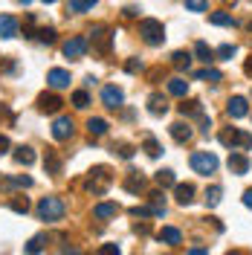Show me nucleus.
<instances>
[{"label": "nucleus", "mask_w": 252, "mask_h": 255, "mask_svg": "<svg viewBox=\"0 0 252 255\" xmlns=\"http://www.w3.org/2000/svg\"><path fill=\"white\" fill-rule=\"evenodd\" d=\"M93 215L99 218V221H111V218H116V215H119V206H116V203H96Z\"/></svg>", "instance_id": "obj_18"}, {"label": "nucleus", "mask_w": 252, "mask_h": 255, "mask_svg": "<svg viewBox=\"0 0 252 255\" xmlns=\"http://www.w3.org/2000/svg\"><path fill=\"white\" fill-rule=\"evenodd\" d=\"M44 168H47V174H58V171H61V157H58L55 151H47V157H44Z\"/></svg>", "instance_id": "obj_26"}, {"label": "nucleus", "mask_w": 252, "mask_h": 255, "mask_svg": "<svg viewBox=\"0 0 252 255\" xmlns=\"http://www.w3.org/2000/svg\"><path fill=\"white\" fill-rule=\"evenodd\" d=\"M157 238L162 244H168V247H177V244H183V232L177 229V226H162L157 232Z\"/></svg>", "instance_id": "obj_15"}, {"label": "nucleus", "mask_w": 252, "mask_h": 255, "mask_svg": "<svg viewBox=\"0 0 252 255\" xmlns=\"http://www.w3.org/2000/svg\"><path fill=\"white\" fill-rule=\"evenodd\" d=\"M189 255H209L206 250H200V247H194V250H189Z\"/></svg>", "instance_id": "obj_50"}, {"label": "nucleus", "mask_w": 252, "mask_h": 255, "mask_svg": "<svg viewBox=\"0 0 252 255\" xmlns=\"http://www.w3.org/2000/svg\"><path fill=\"white\" fill-rule=\"evenodd\" d=\"M125 70H127V73H139V70H142V61H139V58H130V61L125 64Z\"/></svg>", "instance_id": "obj_44"}, {"label": "nucleus", "mask_w": 252, "mask_h": 255, "mask_svg": "<svg viewBox=\"0 0 252 255\" xmlns=\"http://www.w3.org/2000/svg\"><path fill=\"white\" fill-rule=\"evenodd\" d=\"M197 79H200V81H212V84H218V81H221L223 76H221V70H200V73H197Z\"/></svg>", "instance_id": "obj_38"}, {"label": "nucleus", "mask_w": 252, "mask_h": 255, "mask_svg": "<svg viewBox=\"0 0 252 255\" xmlns=\"http://www.w3.org/2000/svg\"><path fill=\"white\" fill-rule=\"evenodd\" d=\"M221 145H226L229 151H250L252 148V133H247V130H238V128H226V130H221Z\"/></svg>", "instance_id": "obj_2"}, {"label": "nucleus", "mask_w": 252, "mask_h": 255, "mask_svg": "<svg viewBox=\"0 0 252 255\" xmlns=\"http://www.w3.org/2000/svg\"><path fill=\"white\" fill-rule=\"evenodd\" d=\"M130 215H133V218H148V215H154V209L151 206H133Z\"/></svg>", "instance_id": "obj_43"}, {"label": "nucleus", "mask_w": 252, "mask_h": 255, "mask_svg": "<svg viewBox=\"0 0 252 255\" xmlns=\"http://www.w3.org/2000/svg\"><path fill=\"white\" fill-rule=\"evenodd\" d=\"M226 255H250L247 250H232V253H226Z\"/></svg>", "instance_id": "obj_52"}, {"label": "nucleus", "mask_w": 252, "mask_h": 255, "mask_svg": "<svg viewBox=\"0 0 252 255\" xmlns=\"http://www.w3.org/2000/svg\"><path fill=\"white\" fill-rule=\"evenodd\" d=\"M96 3H99V0H70V3H67V12H76V15H81V12H90Z\"/></svg>", "instance_id": "obj_23"}, {"label": "nucleus", "mask_w": 252, "mask_h": 255, "mask_svg": "<svg viewBox=\"0 0 252 255\" xmlns=\"http://www.w3.org/2000/svg\"><path fill=\"white\" fill-rule=\"evenodd\" d=\"M73 130H76L73 119H70V116H58V119H55V125H52V136H55L58 142H64V139H70V136H73Z\"/></svg>", "instance_id": "obj_8"}, {"label": "nucleus", "mask_w": 252, "mask_h": 255, "mask_svg": "<svg viewBox=\"0 0 252 255\" xmlns=\"http://www.w3.org/2000/svg\"><path fill=\"white\" fill-rule=\"evenodd\" d=\"M87 105H90V96H87V90H76V93H73V108L84 111Z\"/></svg>", "instance_id": "obj_36"}, {"label": "nucleus", "mask_w": 252, "mask_h": 255, "mask_svg": "<svg viewBox=\"0 0 252 255\" xmlns=\"http://www.w3.org/2000/svg\"><path fill=\"white\" fill-rule=\"evenodd\" d=\"M17 35V20L9 15H0V38H15Z\"/></svg>", "instance_id": "obj_19"}, {"label": "nucleus", "mask_w": 252, "mask_h": 255, "mask_svg": "<svg viewBox=\"0 0 252 255\" xmlns=\"http://www.w3.org/2000/svg\"><path fill=\"white\" fill-rule=\"evenodd\" d=\"M148 113H151V116H165V113H168V102H165V96H159V93L148 96Z\"/></svg>", "instance_id": "obj_16"}, {"label": "nucleus", "mask_w": 252, "mask_h": 255, "mask_svg": "<svg viewBox=\"0 0 252 255\" xmlns=\"http://www.w3.org/2000/svg\"><path fill=\"white\" fill-rule=\"evenodd\" d=\"M12 157H15L17 165H32V162H35V151H32L29 145H20V148H15Z\"/></svg>", "instance_id": "obj_20"}, {"label": "nucleus", "mask_w": 252, "mask_h": 255, "mask_svg": "<svg viewBox=\"0 0 252 255\" xmlns=\"http://www.w3.org/2000/svg\"><path fill=\"white\" fill-rule=\"evenodd\" d=\"M226 113H229V119H244L250 113V102L244 96H232L229 105H226Z\"/></svg>", "instance_id": "obj_10"}, {"label": "nucleus", "mask_w": 252, "mask_h": 255, "mask_svg": "<svg viewBox=\"0 0 252 255\" xmlns=\"http://www.w3.org/2000/svg\"><path fill=\"white\" fill-rule=\"evenodd\" d=\"M174 197H177L180 206H191L194 203V186L191 183H177L174 186Z\"/></svg>", "instance_id": "obj_14"}, {"label": "nucleus", "mask_w": 252, "mask_h": 255, "mask_svg": "<svg viewBox=\"0 0 252 255\" xmlns=\"http://www.w3.org/2000/svg\"><path fill=\"white\" fill-rule=\"evenodd\" d=\"M180 113H183V116H203V105H200L197 99H189V102L180 105Z\"/></svg>", "instance_id": "obj_24"}, {"label": "nucleus", "mask_w": 252, "mask_h": 255, "mask_svg": "<svg viewBox=\"0 0 252 255\" xmlns=\"http://www.w3.org/2000/svg\"><path fill=\"white\" fill-rule=\"evenodd\" d=\"M84 52H87V41H84V38H70V41L64 44V55H67V58H73V61L81 58Z\"/></svg>", "instance_id": "obj_13"}, {"label": "nucleus", "mask_w": 252, "mask_h": 255, "mask_svg": "<svg viewBox=\"0 0 252 255\" xmlns=\"http://www.w3.org/2000/svg\"><path fill=\"white\" fill-rule=\"evenodd\" d=\"M38 218L47 223H55L64 218V203L61 197H44L41 203H38Z\"/></svg>", "instance_id": "obj_4"}, {"label": "nucleus", "mask_w": 252, "mask_h": 255, "mask_svg": "<svg viewBox=\"0 0 252 255\" xmlns=\"http://www.w3.org/2000/svg\"><path fill=\"white\" fill-rule=\"evenodd\" d=\"M171 64L177 67V70H189L191 67V52H183V49H177L171 55Z\"/></svg>", "instance_id": "obj_29"}, {"label": "nucleus", "mask_w": 252, "mask_h": 255, "mask_svg": "<svg viewBox=\"0 0 252 255\" xmlns=\"http://www.w3.org/2000/svg\"><path fill=\"white\" fill-rule=\"evenodd\" d=\"M64 255H81L79 250H73V247H67V250H64Z\"/></svg>", "instance_id": "obj_51"}, {"label": "nucleus", "mask_w": 252, "mask_h": 255, "mask_svg": "<svg viewBox=\"0 0 252 255\" xmlns=\"http://www.w3.org/2000/svg\"><path fill=\"white\" fill-rule=\"evenodd\" d=\"M102 105H105V108H111V111L122 108V105H125V93H122V87H116V84L102 87Z\"/></svg>", "instance_id": "obj_7"}, {"label": "nucleus", "mask_w": 252, "mask_h": 255, "mask_svg": "<svg viewBox=\"0 0 252 255\" xmlns=\"http://www.w3.org/2000/svg\"><path fill=\"white\" fill-rule=\"evenodd\" d=\"M194 55H197L200 61H206V64H212V61H215V49L209 47L206 41H197V44H194Z\"/></svg>", "instance_id": "obj_21"}, {"label": "nucleus", "mask_w": 252, "mask_h": 255, "mask_svg": "<svg viewBox=\"0 0 252 255\" xmlns=\"http://www.w3.org/2000/svg\"><path fill=\"white\" fill-rule=\"evenodd\" d=\"M96 255H122V250H119L116 244H105V247H99V253Z\"/></svg>", "instance_id": "obj_42"}, {"label": "nucleus", "mask_w": 252, "mask_h": 255, "mask_svg": "<svg viewBox=\"0 0 252 255\" xmlns=\"http://www.w3.org/2000/svg\"><path fill=\"white\" fill-rule=\"evenodd\" d=\"M35 38H38L41 44H55V29H52V26H47V29H38V32H35Z\"/></svg>", "instance_id": "obj_37"}, {"label": "nucleus", "mask_w": 252, "mask_h": 255, "mask_svg": "<svg viewBox=\"0 0 252 255\" xmlns=\"http://www.w3.org/2000/svg\"><path fill=\"white\" fill-rule=\"evenodd\" d=\"M3 186H6V189H12V186H20V189H29L32 186V177H9V180H3Z\"/></svg>", "instance_id": "obj_34"}, {"label": "nucleus", "mask_w": 252, "mask_h": 255, "mask_svg": "<svg viewBox=\"0 0 252 255\" xmlns=\"http://www.w3.org/2000/svg\"><path fill=\"white\" fill-rule=\"evenodd\" d=\"M61 96L58 93H41L38 96V111L41 113H58L61 111Z\"/></svg>", "instance_id": "obj_9"}, {"label": "nucleus", "mask_w": 252, "mask_h": 255, "mask_svg": "<svg viewBox=\"0 0 252 255\" xmlns=\"http://www.w3.org/2000/svg\"><path fill=\"white\" fill-rule=\"evenodd\" d=\"M139 38L148 44V47H159L165 41V26L154 20V17H142L139 20Z\"/></svg>", "instance_id": "obj_3"}, {"label": "nucleus", "mask_w": 252, "mask_h": 255, "mask_svg": "<svg viewBox=\"0 0 252 255\" xmlns=\"http://www.w3.org/2000/svg\"><path fill=\"white\" fill-rule=\"evenodd\" d=\"M221 197H223V189H221V186H209V189H206V206L215 209L218 203H221Z\"/></svg>", "instance_id": "obj_30"}, {"label": "nucleus", "mask_w": 252, "mask_h": 255, "mask_svg": "<svg viewBox=\"0 0 252 255\" xmlns=\"http://www.w3.org/2000/svg\"><path fill=\"white\" fill-rule=\"evenodd\" d=\"M9 209L17 212V215H26V212H29V200H26V197H12V200H9Z\"/></svg>", "instance_id": "obj_33"}, {"label": "nucleus", "mask_w": 252, "mask_h": 255, "mask_svg": "<svg viewBox=\"0 0 252 255\" xmlns=\"http://www.w3.org/2000/svg\"><path fill=\"white\" fill-rule=\"evenodd\" d=\"M44 3H55V0H44Z\"/></svg>", "instance_id": "obj_54"}, {"label": "nucleus", "mask_w": 252, "mask_h": 255, "mask_svg": "<svg viewBox=\"0 0 252 255\" xmlns=\"http://www.w3.org/2000/svg\"><path fill=\"white\" fill-rule=\"evenodd\" d=\"M142 148H145V154H148V157H159V151H162V148H159V142L154 139V136H145Z\"/></svg>", "instance_id": "obj_35"}, {"label": "nucleus", "mask_w": 252, "mask_h": 255, "mask_svg": "<svg viewBox=\"0 0 252 255\" xmlns=\"http://www.w3.org/2000/svg\"><path fill=\"white\" fill-rule=\"evenodd\" d=\"M218 165H221V159L215 157V154H209V151H194V154H191V168H194L197 174H203V177L215 174Z\"/></svg>", "instance_id": "obj_5"}, {"label": "nucleus", "mask_w": 252, "mask_h": 255, "mask_svg": "<svg viewBox=\"0 0 252 255\" xmlns=\"http://www.w3.org/2000/svg\"><path fill=\"white\" fill-rule=\"evenodd\" d=\"M9 151H12V142H9V136H3V133H0V157H3V154H9Z\"/></svg>", "instance_id": "obj_45"}, {"label": "nucleus", "mask_w": 252, "mask_h": 255, "mask_svg": "<svg viewBox=\"0 0 252 255\" xmlns=\"http://www.w3.org/2000/svg\"><path fill=\"white\" fill-rule=\"evenodd\" d=\"M139 15V9L136 6H125V17H136Z\"/></svg>", "instance_id": "obj_47"}, {"label": "nucleus", "mask_w": 252, "mask_h": 255, "mask_svg": "<svg viewBox=\"0 0 252 255\" xmlns=\"http://www.w3.org/2000/svg\"><path fill=\"white\" fill-rule=\"evenodd\" d=\"M186 9L189 12H206L209 9V0H186Z\"/></svg>", "instance_id": "obj_40"}, {"label": "nucleus", "mask_w": 252, "mask_h": 255, "mask_svg": "<svg viewBox=\"0 0 252 255\" xmlns=\"http://www.w3.org/2000/svg\"><path fill=\"white\" fill-rule=\"evenodd\" d=\"M168 93H171V96H180V99H186V93H189V81L180 79V76H177V79H171V81H168Z\"/></svg>", "instance_id": "obj_22"}, {"label": "nucleus", "mask_w": 252, "mask_h": 255, "mask_svg": "<svg viewBox=\"0 0 252 255\" xmlns=\"http://www.w3.org/2000/svg\"><path fill=\"white\" fill-rule=\"evenodd\" d=\"M229 171L232 174H247L250 171V159H247V154L244 151H229Z\"/></svg>", "instance_id": "obj_11"}, {"label": "nucleus", "mask_w": 252, "mask_h": 255, "mask_svg": "<svg viewBox=\"0 0 252 255\" xmlns=\"http://www.w3.org/2000/svg\"><path fill=\"white\" fill-rule=\"evenodd\" d=\"M244 73H247V76H250V79H252V55H250V58H247V64H244Z\"/></svg>", "instance_id": "obj_48"}, {"label": "nucleus", "mask_w": 252, "mask_h": 255, "mask_svg": "<svg viewBox=\"0 0 252 255\" xmlns=\"http://www.w3.org/2000/svg\"><path fill=\"white\" fill-rule=\"evenodd\" d=\"M136 232L139 235H148V223H136Z\"/></svg>", "instance_id": "obj_49"}, {"label": "nucleus", "mask_w": 252, "mask_h": 255, "mask_svg": "<svg viewBox=\"0 0 252 255\" xmlns=\"http://www.w3.org/2000/svg\"><path fill=\"white\" fill-rule=\"evenodd\" d=\"M113 151H116V154H119L122 159H130V157H133V148H130V145H125V142L113 145Z\"/></svg>", "instance_id": "obj_41"}, {"label": "nucleus", "mask_w": 252, "mask_h": 255, "mask_svg": "<svg viewBox=\"0 0 252 255\" xmlns=\"http://www.w3.org/2000/svg\"><path fill=\"white\" fill-rule=\"evenodd\" d=\"M47 81L52 90H61V87H70V73L67 70H61V67H52L47 73Z\"/></svg>", "instance_id": "obj_12"}, {"label": "nucleus", "mask_w": 252, "mask_h": 255, "mask_svg": "<svg viewBox=\"0 0 252 255\" xmlns=\"http://www.w3.org/2000/svg\"><path fill=\"white\" fill-rule=\"evenodd\" d=\"M157 186L159 189H168V186H177V177H174V171L171 168H162V171H157Z\"/></svg>", "instance_id": "obj_27"}, {"label": "nucleus", "mask_w": 252, "mask_h": 255, "mask_svg": "<svg viewBox=\"0 0 252 255\" xmlns=\"http://www.w3.org/2000/svg\"><path fill=\"white\" fill-rule=\"evenodd\" d=\"M168 133H171L174 142H180V145L191 139V128H189V122H174V125L168 128Z\"/></svg>", "instance_id": "obj_17"}, {"label": "nucleus", "mask_w": 252, "mask_h": 255, "mask_svg": "<svg viewBox=\"0 0 252 255\" xmlns=\"http://www.w3.org/2000/svg\"><path fill=\"white\" fill-rule=\"evenodd\" d=\"M209 23H215V26H235V17L229 15V12H212Z\"/></svg>", "instance_id": "obj_28"}, {"label": "nucleus", "mask_w": 252, "mask_h": 255, "mask_svg": "<svg viewBox=\"0 0 252 255\" xmlns=\"http://www.w3.org/2000/svg\"><path fill=\"white\" fill-rule=\"evenodd\" d=\"M87 130H90V136H102V133H108V122L102 116H93V119H87Z\"/></svg>", "instance_id": "obj_25"}, {"label": "nucleus", "mask_w": 252, "mask_h": 255, "mask_svg": "<svg viewBox=\"0 0 252 255\" xmlns=\"http://www.w3.org/2000/svg\"><path fill=\"white\" fill-rule=\"evenodd\" d=\"M235 52H238V49H235V44H223V47H218V52H215V55H218L221 61H229V58H232Z\"/></svg>", "instance_id": "obj_39"}, {"label": "nucleus", "mask_w": 252, "mask_h": 255, "mask_svg": "<svg viewBox=\"0 0 252 255\" xmlns=\"http://www.w3.org/2000/svg\"><path fill=\"white\" fill-rule=\"evenodd\" d=\"M111 183H113V177H111V168L108 165H96V168H90L87 171V191L90 194H105V191L111 189Z\"/></svg>", "instance_id": "obj_1"}, {"label": "nucleus", "mask_w": 252, "mask_h": 255, "mask_svg": "<svg viewBox=\"0 0 252 255\" xmlns=\"http://www.w3.org/2000/svg\"><path fill=\"white\" fill-rule=\"evenodd\" d=\"M90 44H93V49L99 52V55H108V52H111V44H113L111 29H108L105 23L93 26V32H90Z\"/></svg>", "instance_id": "obj_6"}, {"label": "nucleus", "mask_w": 252, "mask_h": 255, "mask_svg": "<svg viewBox=\"0 0 252 255\" xmlns=\"http://www.w3.org/2000/svg\"><path fill=\"white\" fill-rule=\"evenodd\" d=\"M17 3H23V6H29V3H32V0H17Z\"/></svg>", "instance_id": "obj_53"}, {"label": "nucleus", "mask_w": 252, "mask_h": 255, "mask_svg": "<svg viewBox=\"0 0 252 255\" xmlns=\"http://www.w3.org/2000/svg\"><path fill=\"white\" fill-rule=\"evenodd\" d=\"M142 186H145V180L139 177V171H130V177L125 180V189L136 194V191H142Z\"/></svg>", "instance_id": "obj_31"}, {"label": "nucleus", "mask_w": 252, "mask_h": 255, "mask_svg": "<svg viewBox=\"0 0 252 255\" xmlns=\"http://www.w3.org/2000/svg\"><path fill=\"white\" fill-rule=\"evenodd\" d=\"M41 250H44V235H35V238L26 244L23 255H41Z\"/></svg>", "instance_id": "obj_32"}, {"label": "nucleus", "mask_w": 252, "mask_h": 255, "mask_svg": "<svg viewBox=\"0 0 252 255\" xmlns=\"http://www.w3.org/2000/svg\"><path fill=\"white\" fill-rule=\"evenodd\" d=\"M244 206H247V209H252V189H247V191H244Z\"/></svg>", "instance_id": "obj_46"}]
</instances>
